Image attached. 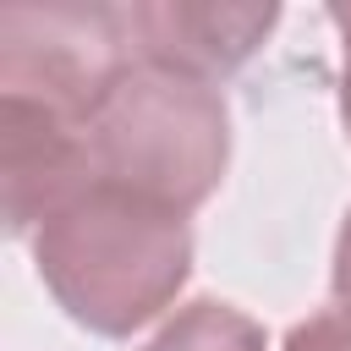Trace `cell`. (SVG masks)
Listing matches in <instances>:
<instances>
[{
    "instance_id": "1",
    "label": "cell",
    "mask_w": 351,
    "mask_h": 351,
    "mask_svg": "<svg viewBox=\"0 0 351 351\" xmlns=\"http://www.w3.org/2000/svg\"><path fill=\"white\" fill-rule=\"evenodd\" d=\"M27 241L33 269L60 313L104 340L154 324L192 274L186 214L110 181L71 192Z\"/></svg>"
},
{
    "instance_id": "2",
    "label": "cell",
    "mask_w": 351,
    "mask_h": 351,
    "mask_svg": "<svg viewBox=\"0 0 351 351\" xmlns=\"http://www.w3.org/2000/svg\"><path fill=\"white\" fill-rule=\"evenodd\" d=\"M93 181L192 214L230 165V110L214 82L132 60L88 115Z\"/></svg>"
},
{
    "instance_id": "3",
    "label": "cell",
    "mask_w": 351,
    "mask_h": 351,
    "mask_svg": "<svg viewBox=\"0 0 351 351\" xmlns=\"http://www.w3.org/2000/svg\"><path fill=\"white\" fill-rule=\"evenodd\" d=\"M132 60V27L121 5L44 0L0 11V93L38 99L82 126Z\"/></svg>"
},
{
    "instance_id": "4",
    "label": "cell",
    "mask_w": 351,
    "mask_h": 351,
    "mask_svg": "<svg viewBox=\"0 0 351 351\" xmlns=\"http://www.w3.org/2000/svg\"><path fill=\"white\" fill-rule=\"evenodd\" d=\"M132 55L197 82L241 71L263 38L280 27V5H230V0H137L126 5Z\"/></svg>"
},
{
    "instance_id": "5",
    "label": "cell",
    "mask_w": 351,
    "mask_h": 351,
    "mask_svg": "<svg viewBox=\"0 0 351 351\" xmlns=\"http://www.w3.org/2000/svg\"><path fill=\"white\" fill-rule=\"evenodd\" d=\"M93 181L88 126L38 104L0 93V186H5V230L33 236L71 192Z\"/></svg>"
},
{
    "instance_id": "6",
    "label": "cell",
    "mask_w": 351,
    "mask_h": 351,
    "mask_svg": "<svg viewBox=\"0 0 351 351\" xmlns=\"http://www.w3.org/2000/svg\"><path fill=\"white\" fill-rule=\"evenodd\" d=\"M143 351H269V335L236 302L197 296V302H181Z\"/></svg>"
},
{
    "instance_id": "7",
    "label": "cell",
    "mask_w": 351,
    "mask_h": 351,
    "mask_svg": "<svg viewBox=\"0 0 351 351\" xmlns=\"http://www.w3.org/2000/svg\"><path fill=\"white\" fill-rule=\"evenodd\" d=\"M280 351H351V307H329V313L302 318Z\"/></svg>"
},
{
    "instance_id": "8",
    "label": "cell",
    "mask_w": 351,
    "mask_h": 351,
    "mask_svg": "<svg viewBox=\"0 0 351 351\" xmlns=\"http://www.w3.org/2000/svg\"><path fill=\"white\" fill-rule=\"evenodd\" d=\"M324 16L335 27V38H340V126L351 137V5H329Z\"/></svg>"
},
{
    "instance_id": "9",
    "label": "cell",
    "mask_w": 351,
    "mask_h": 351,
    "mask_svg": "<svg viewBox=\"0 0 351 351\" xmlns=\"http://www.w3.org/2000/svg\"><path fill=\"white\" fill-rule=\"evenodd\" d=\"M329 285H335V302H340V307H351V208H346V219H340V236H335Z\"/></svg>"
}]
</instances>
